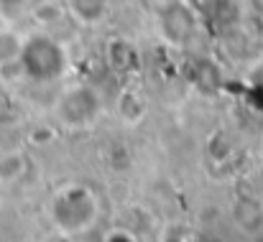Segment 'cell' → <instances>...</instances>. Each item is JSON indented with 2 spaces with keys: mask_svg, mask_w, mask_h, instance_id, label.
I'll use <instances>...</instances> for the list:
<instances>
[{
  "mask_svg": "<svg viewBox=\"0 0 263 242\" xmlns=\"http://www.w3.org/2000/svg\"><path fill=\"white\" fill-rule=\"evenodd\" d=\"M21 64L36 79H51L64 69V51L49 36H33L21 46Z\"/></svg>",
  "mask_w": 263,
  "mask_h": 242,
  "instance_id": "cell-1",
  "label": "cell"
},
{
  "mask_svg": "<svg viewBox=\"0 0 263 242\" xmlns=\"http://www.w3.org/2000/svg\"><path fill=\"white\" fill-rule=\"evenodd\" d=\"M67 3L74 18L82 23H97L107 10V0H67Z\"/></svg>",
  "mask_w": 263,
  "mask_h": 242,
  "instance_id": "cell-2",
  "label": "cell"
},
{
  "mask_svg": "<svg viewBox=\"0 0 263 242\" xmlns=\"http://www.w3.org/2000/svg\"><path fill=\"white\" fill-rule=\"evenodd\" d=\"M21 46H23V44H21L13 33L0 31V64H3V62H8V59L21 56Z\"/></svg>",
  "mask_w": 263,
  "mask_h": 242,
  "instance_id": "cell-3",
  "label": "cell"
},
{
  "mask_svg": "<svg viewBox=\"0 0 263 242\" xmlns=\"http://www.w3.org/2000/svg\"><path fill=\"white\" fill-rule=\"evenodd\" d=\"M23 0H0V8H18Z\"/></svg>",
  "mask_w": 263,
  "mask_h": 242,
  "instance_id": "cell-4",
  "label": "cell"
},
{
  "mask_svg": "<svg viewBox=\"0 0 263 242\" xmlns=\"http://www.w3.org/2000/svg\"><path fill=\"white\" fill-rule=\"evenodd\" d=\"M251 3H253V8H256L258 13H263V0H251Z\"/></svg>",
  "mask_w": 263,
  "mask_h": 242,
  "instance_id": "cell-5",
  "label": "cell"
}]
</instances>
